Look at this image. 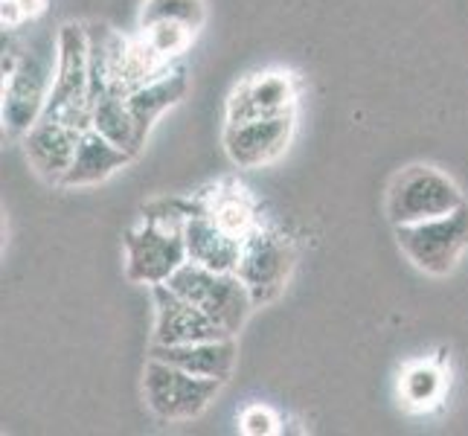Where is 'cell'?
Here are the masks:
<instances>
[{"mask_svg":"<svg viewBox=\"0 0 468 436\" xmlns=\"http://www.w3.org/2000/svg\"><path fill=\"white\" fill-rule=\"evenodd\" d=\"M236 355H239L236 337H216V341H198V344H184V346L152 344L149 358L169 361L175 367L186 369V373H192V376L228 381L233 376Z\"/></svg>","mask_w":468,"mask_h":436,"instance_id":"obj_13","label":"cell"},{"mask_svg":"<svg viewBox=\"0 0 468 436\" xmlns=\"http://www.w3.org/2000/svg\"><path fill=\"white\" fill-rule=\"evenodd\" d=\"M140 29H143V41H146L152 50L169 64L175 56L186 53L192 38H196V29H189L184 24H175V21H160V24L140 27Z\"/></svg>","mask_w":468,"mask_h":436,"instance_id":"obj_22","label":"cell"},{"mask_svg":"<svg viewBox=\"0 0 468 436\" xmlns=\"http://www.w3.org/2000/svg\"><path fill=\"white\" fill-rule=\"evenodd\" d=\"M166 285L189 303H196L228 335H239L250 312L256 309L248 285L241 282L236 271H213L196 262H184Z\"/></svg>","mask_w":468,"mask_h":436,"instance_id":"obj_1","label":"cell"},{"mask_svg":"<svg viewBox=\"0 0 468 436\" xmlns=\"http://www.w3.org/2000/svg\"><path fill=\"white\" fill-rule=\"evenodd\" d=\"M134 154L120 149L117 143H111L108 137H102L96 128H85L82 137H79L76 145V157L64 175L61 186H90L100 184L105 177H111L117 169H122Z\"/></svg>","mask_w":468,"mask_h":436,"instance_id":"obj_14","label":"cell"},{"mask_svg":"<svg viewBox=\"0 0 468 436\" xmlns=\"http://www.w3.org/2000/svg\"><path fill=\"white\" fill-rule=\"evenodd\" d=\"M396 241L419 271L431 277H445L468 250V204L437 218L401 224L396 228Z\"/></svg>","mask_w":468,"mask_h":436,"instance_id":"obj_3","label":"cell"},{"mask_svg":"<svg viewBox=\"0 0 468 436\" xmlns=\"http://www.w3.org/2000/svg\"><path fill=\"white\" fill-rule=\"evenodd\" d=\"M44 114L82 132L90 128L88 32L79 24H64L56 36V79Z\"/></svg>","mask_w":468,"mask_h":436,"instance_id":"obj_2","label":"cell"},{"mask_svg":"<svg viewBox=\"0 0 468 436\" xmlns=\"http://www.w3.org/2000/svg\"><path fill=\"white\" fill-rule=\"evenodd\" d=\"M154 300V344L160 346H184L198 341H216V337H236L228 335L218 323L204 314L196 303H189L166 282L152 288Z\"/></svg>","mask_w":468,"mask_h":436,"instance_id":"obj_10","label":"cell"},{"mask_svg":"<svg viewBox=\"0 0 468 436\" xmlns=\"http://www.w3.org/2000/svg\"><path fill=\"white\" fill-rule=\"evenodd\" d=\"M186 262L184 233L140 221L125 233V277L137 285H164Z\"/></svg>","mask_w":468,"mask_h":436,"instance_id":"obj_8","label":"cell"},{"mask_svg":"<svg viewBox=\"0 0 468 436\" xmlns=\"http://www.w3.org/2000/svg\"><path fill=\"white\" fill-rule=\"evenodd\" d=\"M204 18H207L204 0H146L140 15V27L175 21L198 32L204 27Z\"/></svg>","mask_w":468,"mask_h":436,"instance_id":"obj_21","label":"cell"},{"mask_svg":"<svg viewBox=\"0 0 468 436\" xmlns=\"http://www.w3.org/2000/svg\"><path fill=\"white\" fill-rule=\"evenodd\" d=\"M90 128H96L102 137H108L111 143H117L120 149L132 152V154H137L143 145H146L137 132L132 108H128V100L122 93H105L100 102H93Z\"/></svg>","mask_w":468,"mask_h":436,"instance_id":"obj_18","label":"cell"},{"mask_svg":"<svg viewBox=\"0 0 468 436\" xmlns=\"http://www.w3.org/2000/svg\"><path fill=\"white\" fill-rule=\"evenodd\" d=\"M292 134H294V114H280V117H260L233 125L228 122L221 140L233 166L260 169L288 149Z\"/></svg>","mask_w":468,"mask_h":436,"instance_id":"obj_9","label":"cell"},{"mask_svg":"<svg viewBox=\"0 0 468 436\" xmlns=\"http://www.w3.org/2000/svg\"><path fill=\"white\" fill-rule=\"evenodd\" d=\"M445 390V378H442V369H437L433 364H413L405 376H401V396L410 408L425 410L431 408L433 401L442 399Z\"/></svg>","mask_w":468,"mask_h":436,"instance_id":"obj_20","label":"cell"},{"mask_svg":"<svg viewBox=\"0 0 468 436\" xmlns=\"http://www.w3.org/2000/svg\"><path fill=\"white\" fill-rule=\"evenodd\" d=\"M218 378L192 376L169 361L149 358L143 369V396L149 410L164 422H186L201 416L221 390Z\"/></svg>","mask_w":468,"mask_h":436,"instance_id":"obj_4","label":"cell"},{"mask_svg":"<svg viewBox=\"0 0 468 436\" xmlns=\"http://www.w3.org/2000/svg\"><path fill=\"white\" fill-rule=\"evenodd\" d=\"M184 241H186V262H196L201 268H213V271H236L241 245H245L241 239L221 230L207 213L196 216L186 224Z\"/></svg>","mask_w":468,"mask_h":436,"instance_id":"obj_15","label":"cell"},{"mask_svg":"<svg viewBox=\"0 0 468 436\" xmlns=\"http://www.w3.org/2000/svg\"><path fill=\"white\" fill-rule=\"evenodd\" d=\"M79 137H82V128H73L68 122L41 114L24 134L27 160L44 181L61 184L73 164V157H76Z\"/></svg>","mask_w":468,"mask_h":436,"instance_id":"obj_12","label":"cell"},{"mask_svg":"<svg viewBox=\"0 0 468 436\" xmlns=\"http://www.w3.org/2000/svg\"><path fill=\"white\" fill-rule=\"evenodd\" d=\"M207 201V216L213 218L221 230L245 241L256 228H260V213H256V201L245 186L236 181H221L209 192H201Z\"/></svg>","mask_w":468,"mask_h":436,"instance_id":"obj_17","label":"cell"},{"mask_svg":"<svg viewBox=\"0 0 468 436\" xmlns=\"http://www.w3.org/2000/svg\"><path fill=\"white\" fill-rule=\"evenodd\" d=\"M297 90L292 73L268 70V73H250L241 79L236 90L228 100V122H248L260 117H280L294 114Z\"/></svg>","mask_w":468,"mask_h":436,"instance_id":"obj_11","label":"cell"},{"mask_svg":"<svg viewBox=\"0 0 468 436\" xmlns=\"http://www.w3.org/2000/svg\"><path fill=\"white\" fill-rule=\"evenodd\" d=\"M465 204L460 186L437 166H410L387 192V218L393 228L454 213Z\"/></svg>","mask_w":468,"mask_h":436,"instance_id":"obj_5","label":"cell"},{"mask_svg":"<svg viewBox=\"0 0 468 436\" xmlns=\"http://www.w3.org/2000/svg\"><path fill=\"white\" fill-rule=\"evenodd\" d=\"M143 221H152L157 228H166V230H177L184 233L186 224L207 213V201L198 192V196H166V198H152L149 204H143Z\"/></svg>","mask_w":468,"mask_h":436,"instance_id":"obj_19","label":"cell"},{"mask_svg":"<svg viewBox=\"0 0 468 436\" xmlns=\"http://www.w3.org/2000/svg\"><path fill=\"white\" fill-rule=\"evenodd\" d=\"M184 93H186V70L184 68H169L164 76L152 79V82H146L143 88H137V90H132L125 96L143 143H146L157 117L164 114V111H169L172 105L181 102Z\"/></svg>","mask_w":468,"mask_h":436,"instance_id":"obj_16","label":"cell"},{"mask_svg":"<svg viewBox=\"0 0 468 436\" xmlns=\"http://www.w3.org/2000/svg\"><path fill=\"white\" fill-rule=\"evenodd\" d=\"M294 260L297 256H294L292 239H285L273 228H265V224H260V228L245 239L236 273L241 277V282L248 285L253 305L273 303L282 294L285 282L294 271Z\"/></svg>","mask_w":468,"mask_h":436,"instance_id":"obj_7","label":"cell"},{"mask_svg":"<svg viewBox=\"0 0 468 436\" xmlns=\"http://www.w3.org/2000/svg\"><path fill=\"white\" fill-rule=\"evenodd\" d=\"M241 433H250V436H268V433H277V416H273L268 408L262 405H250L245 413H241Z\"/></svg>","mask_w":468,"mask_h":436,"instance_id":"obj_23","label":"cell"},{"mask_svg":"<svg viewBox=\"0 0 468 436\" xmlns=\"http://www.w3.org/2000/svg\"><path fill=\"white\" fill-rule=\"evenodd\" d=\"M56 44L47 50H21L15 70L4 76V128L12 137H24L50 96L56 79Z\"/></svg>","mask_w":468,"mask_h":436,"instance_id":"obj_6","label":"cell"},{"mask_svg":"<svg viewBox=\"0 0 468 436\" xmlns=\"http://www.w3.org/2000/svg\"><path fill=\"white\" fill-rule=\"evenodd\" d=\"M44 4L47 0H4V27L15 29L24 21L38 18L44 12Z\"/></svg>","mask_w":468,"mask_h":436,"instance_id":"obj_24","label":"cell"}]
</instances>
